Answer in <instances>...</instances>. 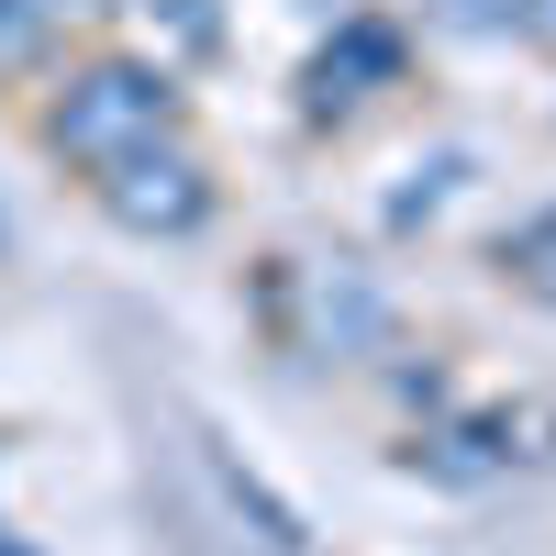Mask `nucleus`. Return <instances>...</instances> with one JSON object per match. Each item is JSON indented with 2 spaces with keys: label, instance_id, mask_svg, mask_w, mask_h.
<instances>
[{
  "label": "nucleus",
  "instance_id": "nucleus-1",
  "mask_svg": "<svg viewBox=\"0 0 556 556\" xmlns=\"http://www.w3.org/2000/svg\"><path fill=\"white\" fill-rule=\"evenodd\" d=\"M167 123H178V89H167V67H134V56L78 67V78L56 89V112H45L56 156H67V167H89V178H112L123 156L167 146Z\"/></svg>",
  "mask_w": 556,
  "mask_h": 556
},
{
  "label": "nucleus",
  "instance_id": "nucleus-2",
  "mask_svg": "<svg viewBox=\"0 0 556 556\" xmlns=\"http://www.w3.org/2000/svg\"><path fill=\"white\" fill-rule=\"evenodd\" d=\"M278 334L301 356H379L390 345V290L345 256H312V267L278 278Z\"/></svg>",
  "mask_w": 556,
  "mask_h": 556
},
{
  "label": "nucleus",
  "instance_id": "nucleus-3",
  "mask_svg": "<svg viewBox=\"0 0 556 556\" xmlns=\"http://www.w3.org/2000/svg\"><path fill=\"white\" fill-rule=\"evenodd\" d=\"M101 201H112L123 235H201L212 223V167L190 146H146V156H123L101 178Z\"/></svg>",
  "mask_w": 556,
  "mask_h": 556
},
{
  "label": "nucleus",
  "instance_id": "nucleus-4",
  "mask_svg": "<svg viewBox=\"0 0 556 556\" xmlns=\"http://www.w3.org/2000/svg\"><path fill=\"white\" fill-rule=\"evenodd\" d=\"M190 445H201V468H212V490H223V513H235V523H245V534H256L267 556H312V523H301V501H290V490H278L267 468H245V456H235V445H223L212 424H201Z\"/></svg>",
  "mask_w": 556,
  "mask_h": 556
},
{
  "label": "nucleus",
  "instance_id": "nucleus-5",
  "mask_svg": "<svg viewBox=\"0 0 556 556\" xmlns=\"http://www.w3.org/2000/svg\"><path fill=\"white\" fill-rule=\"evenodd\" d=\"M501 278H513V290H534V301H556V212H534V223H513V235H501Z\"/></svg>",
  "mask_w": 556,
  "mask_h": 556
},
{
  "label": "nucleus",
  "instance_id": "nucleus-6",
  "mask_svg": "<svg viewBox=\"0 0 556 556\" xmlns=\"http://www.w3.org/2000/svg\"><path fill=\"white\" fill-rule=\"evenodd\" d=\"M56 34V0H0V67H34Z\"/></svg>",
  "mask_w": 556,
  "mask_h": 556
},
{
  "label": "nucleus",
  "instance_id": "nucleus-7",
  "mask_svg": "<svg viewBox=\"0 0 556 556\" xmlns=\"http://www.w3.org/2000/svg\"><path fill=\"white\" fill-rule=\"evenodd\" d=\"M56 12H112V0H56Z\"/></svg>",
  "mask_w": 556,
  "mask_h": 556
},
{
  "label": "nucleus",
  "instance_id": "nucleus-8",
  "mask_svg": "<svg viewBox=\"0 0 556 556\" xmlns=\"http://www.w3.org/2000/svg\"><path fill=\"white\" fill-rule=\"evenodd\" d=\"M0 245H12V223H0Z\"/></svg>",
  "mask_w": 556,
  "mask_h": 556
}]
</instances>
